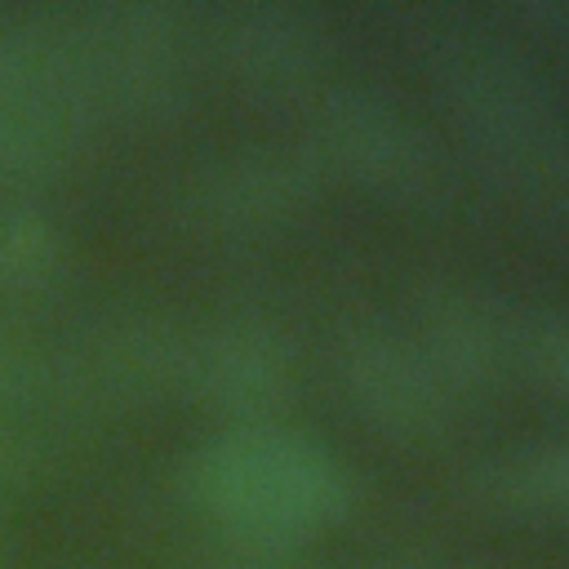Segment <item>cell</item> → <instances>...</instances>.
I'll list each match as a JSON object with an SVG mask.
<instances>
[{
  "label": "cell",
  "instance_id": "6da1fadb",
  "mask_svg": "<svg viewBox=\"0 0 569 569\" xmlns=\"http://www.w3.org/2000/svg\"><path fill=\"white\" fill-rule=\"evenodd\" d=\"M182 489L222 533L280 547H298L351 502L347 471L333 453L276 422L227 427L204 440L187 458Z\"/></svg>",
  "mask_w": 569,
  "mask_h": 569
},
{
  "label": "cell",
  "instance_id": "7a4b0ae2",
  "mask_svg": "<svg viewBox=\"0 0 569 569\" xmlns=\"http://www.w3.org/2000/svg\"><path fill=\"white\" fill-rule=\"evenodd\" d=\"M93 102L62 13L0 9V178H40L76 160Z\"/></svg>",
  "mask_w": 569,
  "mask_h": 569
},
{
  "label": "cell",
  "instance_id": "3957f363",
  "mask_svg": "<svg viewBox=\"0 0 569 569\" xmlns=\"http://www.w3.org/2000/svg\"><path fill=\"white\" fill-rule=\"evenodd\" d=\"M93 107L164 120L187 102V18L160 0H102L62 13Z\"/></svg>",
  "mask_w": 569,
  "mask_h": 569
},
{
  "label": "cell",
  "instance_id": "277c9868",
  "mask_svg": "<svg viewBox=\"0 0 569 569\" xmlns=\"http://www.w3.org/2000/svg\"><path fill=\"white\" fill-rule=\"evenodd\" d=\"M440 84L467 138L498 169L538 187L569 182V124L511 49L462 40L445 53Z\"/></svg>",
  "mask_w": 569,
  "mask_h": 569
},
{
  "label": "cell",
  "instance_id": "5b68a950",
  "mask_svg": "<svg viewBox=\"0 0 569 569\" xmlns=\"http://www.w3.org/2000/svg\"><path fill=\"white\" fill-rule=\"evenodd\" d=\"M187 347L191 333H182L164 316L129 311L84 329L44 369L36 365V378L44 373L49 387H58V396L67 400L138 405L187 382Z\"/></svg>",
  "mask_w": 569,
  "mask_h": 569
},
{
  "label": "cell",
  "instance_id": "8992f818",
  "mask_svg": "<svg viewBox=\"0 0 569 569\" xmlns=\"http://www.w3.org/2000/svg\"><path fill=\"white\" fill-rule=\"evenodd\" d=\"M320 151L365 191L413 200L436 178V156L422 129L369 84H333L320 98Z\"/></svg>",
  "mask_w": 569,
  "mask_h": 569
},
{
  "label": "cell",
  "instance_id": "52a82bcc",
  "mask_svg": "<svg viewBox=\"0 0 569 569\" xmlns=\"http://www.w3.org/2000/svg\"><path fill=\"white\" fill-rule=\"evenodd\" d=\"M338 378L351 409L387 440H436L449 422V391L413 342L382 325H356L338 342Z\"/></svg>",
  "mask_w": 569,
  "mask_h": 569
},
{
  "label": "cell",
  "instance_id": "ba28073f",
  "mask_svg": "<svg viewBox=\"0 0 569 569\" xmlns=\"http://www.w3.org/2000/svg\"><path fill=\"white\" fill-rule=\"evenodd\" d=\"M182 387L231 418V427L271 422V413L293 391V347L271 320H218L204 333H191Z\"/></svg>",
  "mask_w": 569,
  "mask_h": 569
},
{
  "label": "cell",
  "instance_id": "9c48e42d",
  "mask_svg": "<svg viewBox=\"0 0 569 569\" xmlns=\"http://www.w3.org/2000/svg\"><path fill=\"white\" fill-rule=\"evenodd\" d=\"M320 191V164L302 147H240L191 178V213L213 231H267L298 218Z\"/></svg>",
  "mask_w": 569,
  "mask_h": 569
},
{
  "label": "cell",
  "instance_id": "30bf717a",
  "mask_svg": "<svg viewBox=\"0 0 569 569\" xmlns=\"http://www.w3.org/2000/svg\"><path fill=\"white\" fill-rule=\"evenodd\" d=\"M418 356L449 387L480 391L498 382L516 360V320H507L485 293L440 284L418 302Z\"/></svg>",
  "mask_w": 569,
  "mask_h": 569
},
{
  "label": "cell",
  "instance_id": "8fae6325",
  "mask_svg": "<svg viewBox=\"0 0 569 569\" xmlns=\"http://www.w3.org/2000/svg\"><path fill=\"white\" fill-rule=\"evenodd\" d=\"M231 80L253 98L298 93L325 58V27L298 4H240L218 27Z\"/></svg>",
  "mask_w": 569,
  "mask_h": 569
},
{
  "label": "cell",
  "instance_id": "7c38bea8",
  "mask_svg": "<svg viewBox=\"0 0 569 569\" xmlns=\"http://www.w3.org/2000/svg\"><path fill=\"white\" fill-rule=\"evenodd\" d=\"M476 507L498 516H565L569 520V440H538L511 453H489L467 471Z\"/></svg>",
  "mask_w": 569,
  "mask_h": 569
},
{
  "label": "cell",
  "instance_id": "4fadbf2b",
  "mask_svg": "<svg viewBox=\"0 0 569 569\" xmlns=\"http://www.w3.org/2000/svg\"><path fill=\"white\" fill-rule=\"evenodd\" d=\"M62 231L40 204L22 196L0 200V293L27 298L49 289L62 271Z\"/></svg>",
  "mask_w": 569,
  "mask_h": 569
},
{
  "label": "cell",
  "instance_id": "5bb4252c",
  "mask_svg": "<svg viewBox=\"0 0 569 569\" xmlns=\"http://www.w3.org/2000/svg\"><path fill=\"white\" fill-rule=\"evenodd\" d=\"M516 360L556 396L569 400V316L529 311L516 320Z\"/></svg>",
  "mask_w": 569,
  "mask_h": 569
},
{
  "label": "cell",
  "instance_id": "9a60e30c",
  "mask_svg": "<svg viewBox=\"0 0 569 569\" xmlns=\"http://www.w3.org/2000/svg\"><path fill=\"white\" fill-rule=\"evenodd\" d=\"M204 569H302L293 547L280 542H258V538H236L222 533V542L209 551Z\"/></svg>",
  "mask_w": 569,
  "mask_h": 569
},
{
  "label": "cell",
  "instance_id": "2e32d148",
  "mask_svg": "<svg viewBox=\"0 0 569 569\" xmlns=\"http://www.w3.org/2000/svg\"><path fill=\"white\" fill-rule=\"evenodd\" d=\"M31 378H36V360H31V356L18 347V338L0 325V400L13 396L18 387H27Z\"/></svg>",
  "mask_w": 569,
  "mask_h": 569
},
{
  "label": "cell",
  "instance_id": "e0dca14e",
  "mask_svg": "<svg viewBox=\"0 0 569 569\" xmlns=\"http://www.w3.org/2000/svg\"><path fill=\"white\" fill-rule=\"evenodd\" d=\"M31 462V445L27 436H18L9 422H0V489H9Z\"/></svg>",
  "mask_w": 569,
  "mask_h": 569
},
{
  "label": "cell",
  "instance_id": "ac0fdd59",
  "mask_svg": "<svg viewBox=\"0 0 569 569\" xmlns=\"http://www.w3.org/2000/svg\"><path fill=\"white\" fill-rule=\"evenodd\" d=\"M525 18L538 22V27H547V31H560V36L569 31V4H529Z\"/></svg>",
  "mask_w": 569,
  "mask_h": 569
}]
</instances>
